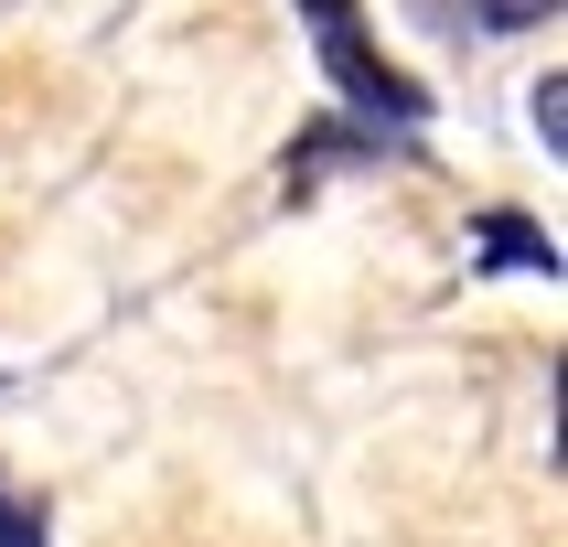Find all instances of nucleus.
I'll return each mask as SVG.
<instances>
[{"label": "nucleus", "instance_id": "obj_1", "mask_svg": "<svg viewBox=\"0 0 568 547\" xmlns=\"http://www.w3.org/2000/svg\"><path fill=\"white\" fill-rule=\"evenodd\" d=\"M301 22H312V54H322V75H333L344 108H365V119H386V129L429 119V87H408V75L386 64V43L354 22V0H301Z\"/></svg>", "mask_w": 568, "mask_h": 547}, {"label": "nucleus", "instance_id": "obj_2", "mask_svg": "<svg viewBox=\"0 0 568 547\" xmlns=\"http://www.w3.org/2000/svg\"><path fill=\"white\" fill-rule=\"evenodd\" d=\"M483 269H547V280H558V247H547L526 215H483Z\"/></svg>", "mask_w": 568, "mask_h": 547}, {"label": "nucleus", "instance_id": "obj_3", "mask_svg": "<svg viewBox=\"0 0 568 547\" xmlns=\"http://www.w3.org/2000/svg\"><path fill=\"white\" fill-rule=\"evenodd\" d=\"M537 140H547V161L568 151V87H558V75H547V87H537Z\"/></svg>", "mask_w": 568, "mask_h": 547}, {"label": "nucleus", "instance_id": "obj_4", "mask_svg": "<svg viewBox=\"0 0 568 547\" xmlns=\"http://www.w3.org/2000/svg\"><path fill=\"white\" fill-rule=\"evenodd\" d=\"M0 547H43V515H32L11 483H0Z\"/></svg>", "mask_w": 568, "mask_h": 547}, {"label": "nucleus", "instance_id": "obj_5", "mask_svg": "<svg viewBox=\"0 0 568 547\" xmlns=\"http://www.w3.org/2000/svg\"><path fill=\"white\" fill-rule=\"evenodd\" d=\"M473 11H483V22H494V32H526V22H547L558 0H473Z\"/></svg>", "mask_w": 568, "mask_h": 547}]
</instances>
